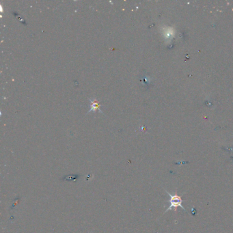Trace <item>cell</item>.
Here are the masks:
<instances>
[{
	"mask_svg": "<svg viewBox=\"0 0 233 233\" xmlns=\"http://www.w3.org/2000/svg\"><path fill=\"white\" fill-rule=\"evenodd\" d=\"M90 102H91V108L88 111V113H90V112H95V111H99L100 113L103 114L101 110H100V105L99 103V102L96 100L95 99H90Z\"/></svg>",
	"mask_w": 233,
	"mask_h": 233,
	"instance_id": "7a4b0ae2",
	"label": "cell"
},
{
	"mask_svg": "<svg viewBox=\"0 0 233 233\" xmlns=\"http://www.w3.org/2000/svg\"><path fill=\"white\" fill-rule=\"evenodd\" d=\"M166 192L168 193L170 199V206L168 208H167L165 212H168L170 210H172V209H175L176 211V208L178 207H181L184 211H186L185 207H184L183 205V200L181 197L179 196L177 193L172 194L169 193L168 192H167V191H166Z\"/></svg>",
	"mask_w": 233,
	"mask_h": 233,
	"instance_id": "6da1fadb",
	"label": "cell"
}]
</instances>
